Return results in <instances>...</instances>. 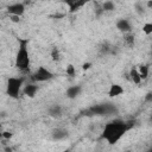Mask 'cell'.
<instances>
[{
	"label": "cell",
	"instance_id": "7402d4cb",
	"mask_svg": "<svg viewBox=\"0 0 152 152\" xmlns=\"http://www.w3.org/2000/svg\"><path fill=\"white\" fill-rule=\"evenodd\" d=\"M145 102L146 103H152V91H148L145 94V97H144Z\"/></svg>",
	"mask_w": 152,
	"mask_h": 152
},
{
	"label": "cell",
	"instance_id": "4316f807",
	"mask_svg": "<svg viewBox=\"0 0 152 152\" xmlns=\"http://www.w3.org/2000/svg\"><path fill=\"white\" fill-rule=\"evenodd\" d=\"M151 56H152V50H151Z\"/></svg>",
	"mask_w": 152,
	"mask_h": 152
},
{
	"label": "cell",
	"instance_id": "ffe728a7",
	"mask_svg": "<svg viewBox=\"0 0 152 152\" xmlns=\"http://www.w3.org/2000/svg\"><path fill=\"white\" fill-rule=\"evenodd\" d=\"M75 72H76V70H75V66L74 65H68L66 66V75L68 76L74 77L75 76Z\"/></svg>",
	"mask_w": 152,
	"mask_h": 152
},
{
	"label": "cell",
	"instance_id": "d4e9b609",
	"mask_svg": "<svg viewBox=\"0 0 152 152\" xmlns=\"http://www.w3.org/2000/svg\"><path fill=\"white\" fill-rule=\"evenodd\" d=\"M90 66H91V63H84L82 68H83V70H88Z\"/></svg>",
	"mask_w": 152,
	"mask_h": 152
},
{
	"label": "cell",
	"instance_id": "5b68a950",
	"mask_svg": "<svg viewBox=\"0 0 152 152\" xmlns=\"http://www.w3.org/2000/svg\"><path fill=\"white\" fill-rule=\"evenodd\" d=\"M53 77H55L53 72H52L51 70H49L48 68L43 66V65H42V66H38V68L30 75L31 81H32V82H37V83L50 81V80H52Z\"/></svg>",
	"mask_w": 152,
	"mask_h": 152
},
{
	"label": "cell",
	"instance_id": "277c9868",
	"mask_svg": "<svg viewBox=\"0 0 152 152\" xmlns=\"http://www.w3.org/2000/svg\"><path fill=\"white\" fill-rule=\"evenodd\" d=\"M88 115H110L118 113V108L113 103H100L88 109Z\"/></svg>",
	"mask_w": 152,
	"mask_h": 152
},
{
	"label": "cell",
	"instance_id": "8fae6325",
	"mask_svg": "<svg viewBox=\"0 0 152 152\" xmlns=\"http://www.w3.org/2000/svg\"><path fill=\"white\" fill-rule=\"evenodd\" d=\"M37 91H38V86H36L34 83H27L23 88V93L27 97H34Z\"/></svg>",
	"mask_w": 152,
	"mask_h": 152
},
{
	"label": "cell",
	"instance_id": "d6986e66",
	"mask_svg": "<svg viewBox=\"0 0 152 152\" xmlns=\"http://www.w3.org/2000/svg\"><path fill=\"white\" fill-rule=\"evenodd\" d=\"M142 32H144V34H146V36H150V34H152V21H148V23H145L144 25H142Z\"/></svg>",
	"mask_w": 152,
	"mask_h": 152
},
{
	"label": "cell",
	"instance_id": "6da1fadb",
	"mask_svg": "<svg viewBox=\"0 0 152 152\" xmlns=\"http://www.w3.org/2000/svg\"><path fill=\"white\" fill-rule=\"evenodd\" d=\"M134 126L133 120H122V119H113L112 121H108L102 131V139H104L109 145L116 144L127 131H129Z\"/></svg>",
	"mask_w": 152,
	"mask_h": 152
},
{
	"label": "cell",
	"instance_id": "ac0fdd59",
	"mask_svg": "<svg viewBox=\"0 0 152 152\" xmlns=\"http://www.w3.org/2000/svg\"><path fill=\"white\" fill-rule=\"evenodd\" d=\"M124 42H125L128 46H133V45H134V42H135V37H134V34H133L132 32H129V33H125V36H124Z\"/></svg>",
	"mask_w": 152,
	"mask_h": 152
},
{
	"label": "cell",
	"instance_id": "3957f363",
	"mask_svg": "<svg viewBox=\"0 0 152 152\" xmlns=\"http://www.w3.org/2000/svg\"><path fill=\"white\" fill-rule=\"evenodd\" d=\"M25 77H8L7 84H6V93L11 99H19V95L24 88Z\"/></svg>",
	"mask_w": 152,
	"mask_h": 152
},
{
	"label": "cell",
	"instance_id": "cb8c5ba5",
	"mask_svg": "<svg viewBox=\"0 0 152 152\" xmlns=\"http://www.w3.org/2000/svg\"><path fill=\"white\" fill-rule=\"evenodd\" d=\"M12 133L11 132H4L2 134H1V137H2V139H10V138H12Z\"/></svg>",
	"mask_w": 152,
	"mask_h": 152
},
{
	"label": "cell",
	"instance_id": "ba28073f",
	"mask_svg": "<svg viewBox=\"0 0 152 152\" xmlns=\"http://www.w3.org/2000/svg\"><path fill=\"white\" fill-rule=\"evenodd\" d=\"M115 27L118 28V31H120L121 33H129L132 32V25H131V21L128 19H125V18H121L116 21L115 24Z\"/></svg>",
	"mask_w": 152,
	"mask_h": 152
},
{
	"label": "cell",
	"instance_id": "484cf974",
	"mask_svg": "<svg viewBox=\"0 0 152 152\" xmlns=\"http://www.w3.org/2000/svg\"><path fill=\"white\" fill-rule=\"evenodd\" d=\"M148 7H152V1H150V2H148Z\"/></svg>",
	"mask_w": 152,
	"mask_h": 152
},
{
	"label": "cell",
	"instance_id": "603a6c76",
	"mask_svg": "<svg viewBox=\"0 0 152 152\" xmlns=\"http://www.w3.org/2000/svg\"><path fill=\"white\" fill-rule=\"evenodd\" d=\"M20 18L21 17H19V15H10L11 21H13V23H19L20 21Z\"/></svg>",
	"mask_w": 152,
	"mask_h": 152
},
{
	"label": "cell",
	"instance_id": "9c48e42d",
	"mask_svg": "<svg viewBox=\"0 0 152 152\" xmlns=\"http://www.w3.org/2000/svg\"><path fill=\"white\" fill-rule=\"evenodd\" d=\"M68 135H69L68 131H66L65 128H62V127L55 128V129H52V132H51V138H52L53 140H63V139H65Z\"/></svg>",
	"mask_w": 152,
	"mask_h": 152
},
{
	"label": "cell",
	"instance_id": "5bb4252c",
	"mask_svg": "<svg viewBox=\"0 0 152 152\" xmlns=\"http://www.w3.org/2000/svg\"><path fill=\"white\" fill-rule=\"evenodd\" d=\"M128 78H129L133 83H135V84H139V83L142 81L141 77H140L139 70H138L137 68H134V66L131 68V70H129V72H128Z\"/></svg>",
	"mask_w": 152,
	"mask_h": 152
},
{
	"label": "cell",
	"instance_id": "9a60e30c",
	"mask_svg": "<svg viewBox=\"0 0 152 152\" xmlns=\"http://www.w3.org/2000/svg\"><path fill=\"white\" fill-rule=\"evenodd\" d=\"M138 70H139V74H140L141 80H142V81H144V80H147V77H148V72H150V68H148V65H146V64H141V65L138 68Z\"/></svg>",
	"mask_w": 152,
	"mask_h": 152
},
{
	"label": "cell",
	"instance_id": "4fadbf2b",
	"mask_svg": "<svg viewBox=\"0 0 152 152\" xmlns=\"http://www.w3.org/2000/svg\"><path fill=\"white\" fill-rule=\"evenodd\" d=\"M48 114L51 116V118H61L62 114H63V108L61 104H52L49 107L48 109Z\"/></svg>",
	"mask_w": 152,
	"mask_h": 152
},
{
	"label": "cell",
	"instance_id": "44dd1931",
	"mask_svg": "<svg viewBox=\"0 0 152 152\" xmlns=\"http://www.w3.org/2000/svg\"><path fill=\"white\" fill-rule=\"evenodd\" d=\"M135 11H137V13L138 14H144V12H145V10H144V6L140 4V2H138V4H135Z\"/></svg>",
	"mask_w": 152,
	"mask_h": 152
},
{
	"label": "cell",
	"instance_id": "e0dca14e",
	"mask_svg": "<svg viewBox=\"0 0 152 152\" xmlns=\"http://www.w3.org/2000/svg\"><path fill=\"white\" fill-rule=\"evenodd\" d=\"M50 56H51V59L53 62H59L62 59V53H61L58 48H52L51 52H50Z\"/></svg>",
	"mask_w": 152,
	"mask_h": 152
},
{
	"label": "cell",
	"instance_id": "8992f818",
	"mask_svg": "<svg viewBox=\"0 0 152 152\" xmlns=\"http://www.w3.org/2000/svg\"><path fill=\"white\" fill-rule=\"evenodd\" d=\"M6 11H7L8 15H19V17H23L25 14L26 6H25L24 2H13V4H10L6 7Z\"/></svg>",
	"mask_w": 152,
	"mask_h": 152
},
{
	"label": "cell",
	"instance_id": "52a82bcc",
	"mask_svg": "<svg viewBox=\"0 0 152 152\" xmlns=\"http://www.w3.org/2000/svg\"><path fill=\"white\" fill-rule=\"evenodd\" d=\"M91 1H95V0H63V4L66 5L70 13H75L81 7H83L84 5H87Z\"/></svg>",
	"mask_w": 152,
	"mask_h": 152
},
{
	"label": "cell",
	"instance_id": "2e32d148",
	"mask_svg": "<svg viewBox=\"0 0 152 152\" xmlns=\"http://www.w3.org/2000/svg\"><path fill=\"white\" fill-rule=\"evenodd\" d=\"M103 12H113L115 10V4L112 0H106L102 5H101Z\"/></svg>",
	"mask_w": 152,
	"mask_h": 152
},
{
	"label": "cell",
	"instance_id": "7a4b0ae2",
	"mask_svg": "<svg viewBox=\"0 0 152 152\" xmlns=\"http://www.w3.org/2000/svg\"><path fill=\"white\" fill-rule=\"evenodd\" d=\"M30 53H28V40L27 39H19L18 50L15 53L14 66L23 74H27L30 71Z\"/></svg>",
	"mask_w": 152,
	"mask_h": 152
},
{
	"label": "cell",
	"instance_id": "7c38bea8",
	"mask_svg": "<svg viewBox=\"0 0 152 152\" xmlns=\"http://www.w3.org/2000/svg\"><path fill=\"white\" fill-rule=\"evenodd\" d=\"M81 90H82V87L81 86H78V84H76V86H70L68 89H66V91H65V95H66V97L68 99H76L80 94H81Z\"/></svg>",
	"mask_w": 152,
	"mask_h": 152
},
{
	"label": "cell",
	"instance_id": "30bf717a",
	"mask_svg": "<svg viewBox=\"0 0 152 152\" xmlns=\"http://www.w3.org/2000/svg\"><path fill=\"white\" fill-rule=\"evenodd\" d=\"M122 94H124V88H122L121 84L113 83L108 89V96L109 97H118V96H120Z\"/></svg>",
	"mask_w": 152,
	"mask_h": 152
}]
</instances>
